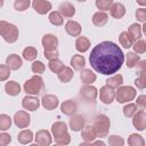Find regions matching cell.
Returning <instances> with one entry per match:
<instances>
[{
	"instance_id": "1",
	"label": "cell",
	"mask_w": 146,
	"mask_h": 146,
	"mask_svg": "<svg viewBox=\"0 0 146 146\" xmlns=\"http://www.w3.org/2000/svg\"><path fill=\"white\" fill-rule=\"evenodd\" d=\"M89 62L97 73L112 75L122 67V64L124 63V54L116 43L112 41H103L92 48Z\"/></svg>"
},
{
	"instance_id": "2",
	"label": "cell",
	"mask_w": 146,
	"mask_h": 146,
	"mask_svg": "<svg viewBox=\"0 0 146 146\" xmlns=\"http://www.w3.org/2000/svg\"><path fill=\"white\" fill-rule=\"evenodd\" d=\"M0 34L2 39L8 43H14L18 40L19 31L18 27L6 21H0Z\"/></svg>"
},
{
	"instance_id": "3",
	"label": "cell",
	"mask_w": 146,
	"mask_h": 146,
	"mask_svg": "<svg viewBox=\"0 0 146 146\" xmlns=\"http://www.w3.org/2000/svg\"><path fill=\"white\" fill-rule=\"evenodd\" d=\"M44 88V82L43 79L40 76V74H35L32 78H30L29 80H26L24 82L23 89L26 92V95H33V96H38Z\"/></svg>"
},
{
	"instance_id": "4",
	"label": "cell",
	"mask_w": 146,
	"mask_h": 146,
	"mask_svg": "<svg viewBox=\"0 0 146 146\" xmlns=\"http://www.w3.org/2000/svg\"><path fill=\"white\" fill-rule=\"evenodd\" d=\"M92 125L96 131L97 138H104L108 135V131H110V127H111L110 117L107 115L99 114V115L95 116Z\"/></svg>"
},
{
	"instance_id": "5",
	"label": "cell",
	"mask_w": 146,
	"mask_h": 146,
	"mask_svg": "<svg viewBox=\"0 0 146 146\" xmlns=\"http://www.w3.org/2000/svg\"><path fill=\"white\" fill-rule=\"evenodd\" d=\"M136 96H137V91L131 86H121L117 88V90L115 92L116 102L120 104L129 103V102L133 100Z\"/></svg>"
},
{
	"instance_id": "6",
	"label": "cell",
	"mask_w": 146,
	"mask_h": 146,
	"mask_svg": "<svg viewBox=\"0 0 146 146\" xmlns=\"http://www.w3.org/2000/svg\"><path fill=\"white\" fill-rule=\"evenodd\" d=\"M80 96L86 100V102H95L97 96H98V90L96 87L91 86V84H84L83 87H81L80 89Z\"/></svg>"
},
{
	"instance_id": "7",
	"label": "cell",
	"mask_w": 146,
	"mask_h": 146,
	"mask_svg": "<svg viewBox=\"0 0 146 146\" xmlns=\"http://www.w3.org/2000/svg\"><path fill=\"white\" fill-rule=\"evenodd\" d=\"M30 122H31V116H30V114L27 112L18 111V112L15 113V115H14V123L16 124L17 128H21V129L27 128Z\"/></svg>"
},
{
	"instance_id": "8",
	"label": "cell",
	"mask_w": 146,
	"mask_h": 146,
	"mask_svg": "<svg viewBox=\"0 0 146 146\" xmlns=\"http://www.w3.org/2000/svg\"><path fill=\"white\" fill-rule=\"evenodd\" d=\"M70 129L74 132H78V131H81L84 125H86V119L83 115L81 114H73L71 115V119H70Z\"/></svg>"
},
{
	"instance_id": "9",
	"label": "cell",
	"mask_w": 146,
	"mask_h": 146,
	"mask_svg": "<svg viewBox=\"0 0 146 146\" xmlns=\"http://www.w3.org/2000/svg\"><path fill=\"white\" fill-rule=\"evenodd\" d=\"M32 7L39 15H46L52 8L51 2L48 0H32Z\"/></svg>"
},
{
	"instance_id": "10",
	"label": "cell",
	"mask_w": 146,
	"mask_h": 146,
	"mask_svg": "<svg viewBox=\"0 0 146 146\" xmlns=\"http://www.w3.org/2000/svg\"><path fill=\"white\" fill-rule=\"evenodd\" d=\"M99 98H100V102H103L104 104H112L114 98H115L114 89L107 84L102 87L99 90Z\"/></svg>"
},
{
	"instance_id": "11",
	"label": "cell",
	"mask_w": 146,
	"mask_h": 146,
	"mask_svg": "<svg viewBox=\"0 0 146 146\" xmlns=\"http://www.w3.org/2000/svg\"><path fill=\"white\" fill-rule=\"evenodd\" d=\"M34 139H35V143L40 146H49L52 143L51 133L48 130H44V129H41V130L36 131Z\"/></svg>"
},
{
	"instance_id": "12",
	"label": "cell",
	"mask_w": 146,
	"mask_h": 146,
	"mask_svg": "<svg viewBox=\"0 0 146 146\" xmlns=\"http://www.w3.org/2000/svg\"><path fill=\"white\" fill-rule=\"evenodd\" d=\"M22 106L24 110L27 111H36L40 106V100L38 99V97H34L33 95H26L23 99H22Z\"/></svg>"
},
{
	"instance_id": "13",
	"label": "cell",
	"mask_w": 146,
	"mask_h": 146,
	"mask_svg": "<svg viewBox=\"0 0 146 146\" xmlns=\"http://www.w3.org/2000/svg\"><path fill=\"white\" fill-rule=\"evenodd\" d=\"M132 125L138 131H143L146 129V113L143 110L137 111V113L132 116Z\"/></svg>"
},
{
	"instance_id": "14",
	"label": "cell",
	"mask_w": 146,
	"mask_h": 146,
	"mask_svg": "<svg viewBox=\"0 0 146 146\" xmlns=\"http://www.w3.org/2000/svg\"><path fill=\"white\" fill-rule=\"evenodd\" d=\"M41 105L43 106V108H46L48 111H52V110H55L59 105V99H58L57 96L51 95V94H48V95H44L42 97Z\"/></svg>"
},
{
	"instance_id": "15",
	"label": "cell",
	"mask_w": 146,
	"mask_h": 146,
	"mask_svg": "<svg viewBox=\"0 0 146 146\" xmlns=\"http://www.w3.org/2000/svg\"><path fill=\"white\" fill-rule=\"evenodd\" d=\"M42 47L44 50H51V49H57L58 46V39L54 34H44L41 40Z\"/></svg>"
},
{
	"instance_id": "16",
	"label": "cell",
	"mask_w": 146,
	"mask_h": 146,
	"mask_svg": "<svg viewBox=\"0 0 146 146\" xmlns=\"http://www.w3.org/2000/svg\"><path fill=\"white\" fill-rule=\"evenodd\" d=\"M65 31L71 36H80L82 27L81 24L76 21H67L65 24Z\"/></svg>"
},
{
	"instance_id": "17",
	"label": "cell",
	"mask_w": 146,
	"mask_h": 146,
	"mask_svg": "<svg viewBox=\"0 0 146 146\" xmlns=\"http://www.w3.org/2000/svg\"><path fill=\"white\" fill-rule=\"evenodd\" d=\"M81 137L84 140L83 144H91L97 138V135H96V131L94 129V125H91V124L84 125V128L81 130Z\"/></svg>"
},
{
	"instance_id": "18",
	"label": "cell",
	"mask_w": 146,
	"mask_h": 146,
	"mask_svg": "<svg viewBox=\"0 0 146 146\" xmlns=\"http://www.w3.org/2000/svg\"><path fill=\"white\" fill-rule=\"evenodd\" d=\"M60 111L63 114L71 116L75 114V112L78 111V104L72 99H67L60 104Z\"/></svg>"
},
{
	"instance_id": "19",
	"label": "cell",
	"mask_w": 146,
	"mask_h": 146,
	"mask_svg": "<svg viewBox=\"0 0 146 146\" xmlns=\"http://www.w3.org/2000/svg\"><path fill=\"white\" fill-rule=\"evenodd\" d=\"M6 65H8L10 67V70L17 71L22 67L23 65V59L22 57H19L16 54H10L7 58H6Z\"/></svg>"
},
{
	"instance_id": "20",
	"label": "cell",
	"mask_w": 146,
	"mask_h": 146,
	"mask_svg": "<svg viewBox=\"0 0 146 146\" xmlns=\"http://www.w3.org/2000/svg\"><path fill=\"white\" fill-rule=\"evenodd\" d=\"M58 10L66 18H71V17H73L75 15V7L71 2H68V1L62 2L59 5V7H58Z\"/></svg>"
},
{
	"instance_id": "21",
	"label": "cell",
	"mask_w": 146,
	"mask_h": 146,
	"mask_svg": "<svg viewBox=\"0 0 146 146\" xmlns=\"http://www.w3.org/2000/svg\"><path fill=\"white\" fill-rule=\"evenodd\" d=\"M67 125L65 122L63 121H57L55 123H52L51 125V133L54 136V138H57V137H60L65 133H67Z\"/></svg>"
},
{
	"instance_id": "22",
	"label": "cell",
	"mask_w": 146,
	"mask_h": 146,
	"mask_svg": "<svg viewBox=\"0 0 146 146\" xmlns=\"http://www.w3.org/2000/svg\"><path fill=\"white\" fill-rule=\"evenodd\" d=\"M110 13H111V16L115 19H121L124 15H125V7L120 3V2H115L111 6L110 8Z\"/></svg>"
},
{
	"instance_id": "23",
	"label": "cell",
	"mask_w": 146,
	"mask_h": 146,
	"mask_svg": "<svg viewBox=\"0 0 146 146\" xmlns=\"http://www.w3.org/2000/svg\"><path fill=\"white\" fill-rule=\"evenodd\" d=\"M80 79L84 84H92L96 81L97 75L90 68H83L80 73Z\"/></svg>"
},
{
	"instance_id": "24",
	"label": "cell",
	"mask_w": 146,
	"mask_h": 146,
	"mask_svg": "<svg viewBox=\"0 0 146 146\" xmlns=\"http://www.w3.org/2000/svg\"><path fill=\"white\" fill-rule=\"evenodd\" d=\"M107 21H108V15L105 11L99 10L92 15V24L98 26V27L104 26L107 23Z\"/></svg>"
},
{
	"instance_id": "25",
	"label": "cell",
	"mask_w": 146,
	"mask_h": 146,
	"mask_svg": "<svg viewBox=\"0 0 146 146\" xmlns=\"http://www.w3.org/2000/svg\"><path fill=\"white\" fill-rule=\"evenodd\" d=\"M73 75H74L73 70H72L71 67H68V66H64V67L57 73V76H58L59 81L63 82V83L70 82V81L73 79Z\"/></svg>"
},
{
	"instance_id": "26",
	"label": "cell",
	"mask_w": 146,
	"mask_h": 146,
	"mask_svg": "<svg viewBox=\"0 0 146 146\" xmlns=\"http://www.w3.org/2000/svg\"><path fill=\"white\" fill-rule=\"evenodd\" d=\"M5 91L9 96H17L21 94V86L16 81H8L5 84Z\"/></svg>"
},
{
	"instance_id": "27",
	"label": "cell",
	"mask_w": 146,
	"mask_h": 146,
	"mask_svg": "<svg viewBox=\"0 0 146 146\" xmlns=\"http://www.w3.org/2000/svg\"><path fill=\"white\" fill-rule=\"evenodd\" d=\"M90 40L86 36H78V39L75 40V49L79 52H86L90 48Z\"/></svg>"
},
{
	"instance_id": "28",
	"label": "cell",
	"mask_w": 146,
	"mask_h": 146,
	"mask_svg": "<svg viewBox=\"0 0 146 146\" xmlns=\"http://www.w3.org/2000/svg\"><path fill=\"white\" fill-rule=\"evenodd\" d=\"M71 66L75 71H82L86 66V59L82 55H73L71 58Z\"/></svg>"
},
{
	"instance_id": "29",
	"label": "cell",
	"mask_w": 146,
	"mask_h": 146,
	"mask_svg": "<svg viewBox=\"0 0 146 146\" xmlns=\"http://www.w3.org/2000/svg\"><path fill=\"white\" fill-rule=\"evenodd\" d=\"M33 132L31 131V130H29V129H25V130H22L19 133H18V136H17V140H18V143H21V144H23V145H25V144H31L32 141H33Z\"/></svg>"
},
{
	"instance_id": "30",
	"label": "cell",
	"mask_w": 146,
	"mask_h": 146,
	"mask_svg": "<svg viewBox=\"0 0 146 146\" xmlns=\"http://www.w3.org/2000/svg\"><path fill=\"white\" fill-rule=\"evenodd\" d=\"M119 42H120V44H121L123 48L129 49L130 47H132V44H133L135 41L132 40V38L130 36V34L128 33V31H123V32H121L120 35H119Z\"/></svg>"
},
{
	"instance_id": "31",
	"label": "cell",
	"mask_w": 146,
	"mask_h": 146,
	"mask_svg": "<svg viewBox=\"0 0 146 146\" xmlns=\"http://www.w3.org/2000/svg\"><path fill=\"white\" fill-rule=\"evenodd\" d=\"M139 60H140V57H139V55H137V52H135V51H129V52L127 54V56H125V65H127V67H129V68L136 67Z\"/></svg>"
},
{
	"instance_id": "32",
	"label": "cell",
	"mask_w": 146,
	"mask_h": 146,
	"mask_svg": "<svg viewBox=\"0 0 146 146\" xmlns=\"http://www.w3.org/2000/svg\"><path fill=\"white\" fill-rule=\"evenodd\" d=\"M141 32H143V29H141V26H140L139 24H137V23L131 24V25L129 26V29H128V33L130 34V36L132 38L133 41H137V40H139V39L141 38Z\"/></svg>"
},
{
	"instance_id": "33",
	"label": "cell",
	"mask_w": 146,
	"mask_h": 146,
	"mask_svg": "<svg viewBox=\"0 0 146 146\" xmlns=\"http://www.w3.org/2000/svg\"><path fill=\"white\" fill-rule=\"evenodd\" d=\"M63 15L59 13V10H55V11H50V14H49V16H48V19H49V22L52 24V25H55V26H60V25H63V22H64V19H63Z\"/></svg>"
},
{
	"instance_id": "34",
	"label": "cell",
	"mask_w": 146,
	"mask_h": 146,
	"mask_svg": "<svg viewBox=\"0 0 146 146\" xmlns=\"http://www.w3.org/2000/svg\"><path fill=\"white\" fill-rule=\"evenodd\" d=\"M123 83V76L121 74H115L113 76H110L107 80H106V84L110 86L111 88L115 89V88H119L121 87Z\"/></svg>"
},
{
	"instance_id": "35",
	"label": "cell",
	"mask_w": 146,
	"mask_h": 146,
	"mask_svg": "<svg viewBox=\"0 0 146 146\" xmlns=\"http://www.w3.org/2000/svg\"><path fill=\"white\" fill-rule=\"evenodd\" d=\"M128 145L130 146H144L145 140L144 138L138 133H131L128 138Z\"/></svg>"
},
{
	"instance_id": "36",
	"label": "cell",
	"mask_w": 146,
	"mask_h": 146,
	"mask_svg": "<svg viewBox=\"0 0 146 146\" xmlns=\"http://www.w3.org/2000/svg\"><path fill=\"white\" fill-rule=\"evenodd\" d=\"M22 55H23V58L26 59V60H34L38 56V50H36V48L30 46V47L24 48Z\"/></svg>"
},
{
	"instance_id": "37",
	"label": "cell",
	"mask_w": 146,
	"mask_h": 146,
	"mask_svg": "<svg viewBox=\"0 0 146 146\" xmlns=\"http://www.w3.org/2000/svg\"><path fill=\"white\" fill-rule=\"evenodd\" d=\"M137 104H133V103H128L127 105L123 106L122 111H123V115L125 117H132L136 113H137Z\"/></svg>"
},
{
	"instance_id": "38",
	"label": "cell",
	"mask_w": 146,
	"mask_h": 146,
	"mask_svg": "<svg viewBox=\"0 0 146 146\" xmlns=\"http://www.w3.org/2000/svg\"><path fill=\"white\" fill-rule=\"evenodd\" d=\"M11 127V117L7 114H0V130L6 131Z\"/></svg>"
},
{
	"instance_id": "39",
	"label": "cell",
	"mask_w": 146,
	"mask_h": 146,
	"mask_svg": "<svg viewBox=\"0 0 146 146\" xmlns=\"http://www.w3.org/2000/svg\"><path fill=\"white\" fill-rule=\"evenodd\" d=\"M48 67H49V70H50L51 72H54V73H58V72L64 67V64H63V62H62L60 59L56 58V59L49 60V63H48Z\"/></svg>"
},
{
	"instance_id": "40",
	"label": "cell",
	"mask_w": 146,
	"mask_h": 146,
	"mask_svg": "<svg viewBox=\"0 0 146 146\" xmlns=\"http://www.w3.org/2000/svg\"><path fill=\"white\" fill-rule=\"evenodd\" d=\"M132 48H133L135 52L144 54V52H146V41L143 39H139V40L135 41V43L132 44Z\"/></svg>"
},
{
	"instance_id": "41",
	"label": "cell",
	"mask_w": 146,
	"mask_h": 146,
	"mask_svg": "<svg viewBox=\"0 0 146 146\" xmlns=\"http://www.w3.org/2000/svg\"><path fill=\"white\" fill-rule=\"evenodd\" d=\"M31 5V0H15L14 8L17 11H24L26 10Z\"/></svg>"
},
{
	"instance_id": "42",
	"label": "cell",
	"mask_w": 146,
	"mask_h": 146,
	"mask_svg": "<svg viewBox=\"0 0 146 146\" xmlns=\"http://www.w3.org/2000/svg\"><path fill=\"white\" fill-rule=\"evenodd\" d=\"M31 70L35 74H42L46 71V65L41 60H35V62H33V64L31 66Z\"/></svg>"
},
{
	"instance_id": "43",
	"label": "cell",
	"mask_w": 146,
	"mask_h": 146,
	"mask_svg": "<svg viewBox=\"0 0 146 146\" xmlns=\"http://www.w3.org/2000/svg\"><path fill=\"white\" fill-rule=\"evenodd\" d=\"M112 5H113V0H96V7L102 11L110 10Z\"/></svg>"
},
{
	"instance_id": "44",
	"label": "cell",
	"mask_w": 146,
	"mask_h": 146,
	"mask_svg": "<svg viewBox=\"0 0 146 146\" xmlns=\"http://www.w3.org/2000/svg\"><path fill=\"white\" fill-rule=\"evenodd\" d=\"M108 144L111 146H123L124 145V139L117 135H111L108 137Z\"/></svg>"
},
{
	"instance_id": "45",
	"label": "cell",
	"mask_w": 146,
	"mask_h": 146,
	"mask_svg": "<svg viewBox=\"0 0 146 146\" xmlns=\"http://www.w3.org/2000/svg\"><path fill=\"white\" fill-rule=\"evenodd\" d=\"M135 86L138 89L146 88V73H139V75L135 79Z\"/></svg>"
},
{
	"instance_id": "46",
	"label": "cell",
	"mask_w": 146,
	"mask_h": 146,
	"mask_svg": "<svg viewBox=\"0 0 146 146\" xmlns=\"http://www.w3.org/2000/svg\"><path fill=\"white\" fill-rule=\"evenodd\" d=\"M10 76V67L8 65H0V81H6Z\"/></svg>"
},
{
	"instance_id": "47",
	"label": "cell",
	"mask_w": 146,
	"mask_h": 146,
	"mask_svg": "<svg viewBox=\"0 0 146 146\" xmlns=\"http://www.w3.org/2000/svg\"><path fill=\"white\" fill-rule=\"evenodd\" d=\"M55 139V143L58 144V145H68L71 143V136L70 133H65L60 137H57V138H54Z\"/></svg>"
},
{
	"instance_id": "48",
	"label": "cell",
	"mask_w": 146,
	"mask_h": 146,
	"mask_svg": "<svg viewBox=\"0 0 146 146\" xmlns=\"http://www.w3.org/2000/svg\"><path fill=\"white\" fill-rule=\"evenodd\" d=\"M58 50L57 49H51V50H44L43 51V56L48 59V60H52V59H56L58 58Z\"/></svg>"
},
{
	"instance_id": "49",
	"label": "cell",
	"mask_w": 146,
	"mask_h": 146,
	"mask_svg": "<svg viewBox=\"0 0 146 146\" xmlns=\"http://www.w3.org/2000/svg\"><path fill=\"white\" fill-rule=\"evenodd\" d=\"M136 18L138 22L145 23L146 22V9L145 8H138L136 10Z\"/></svg>"
},
{
	"instance_id": "50",
	"label": "cell",
	"mask_w": 146,
	"mask_h": 146,
	"mask_svg": "<svg viewBox=\"0 0 146 146\" xmlns=\"http://www.w3.org/2000/svg\"><path fill=\"white\" fill-rule=\"evenodd\" d=\"M11 141V136L9 133L6 132H1L0 133V145L1 146H6Z\"/></svg>"
},
{
	"instance_id": "51",
	"label": "cell",
	"mask_w": 146,
	"mask_h": 146,
	"mask_svg": "<svg viewBox=\"0 0 146 146\" xmlns=\"http://www.w3.org/2000/svg\"><path fill=\"white\" fill-rule=\"evenodd\" d=\"M136 104L140 110H146V95H139L136 99Z\"/></svg>"
},
{
	"instance_id": "52",
	"label": "cell",
	"mask_w": 146,
	"mask_h": 146,
	"mask_svg": "<svg viewBox=\"0 0 146 146\" xmlns=\"http://www.w3.org/2000/svg\"><path fill=\"white\" fill-rule=\"evenodd\" d=\"M137 71L139 73H146V59L139 60L137 64Z\"/></svg>"
},
{
	"instance_id": "53",
	"label": "cell",
	"mask_w": 146,
	"mask_h": 146,
	"mask_svg": "<svg viewBox=\"0 0 146 146\" xmlns=\"http://www.w3.org/2000/svg\"><path fill=\"white\" fill-rule=\"evenodd\" d=\"M91 144H95V145H102V146H104V145H105V143H104L103 140H97V141H95V140H94Z\"/></svg>"
},
{
	"instance_id": "54",
	"label": "cell",
	"mask_w": 146,
	"mask_h": 146,
	"mask_svg": "<svg viewBox=\"0 0 146 146\" xmlns=\"http://www.w3.org/2000/svg\"><path fill=\"white\" fill-rule=\"evenodd\" d=\"M139 6H146V0H136Z\"/></svg>"
},
{
	"instance_id": "55",
	"label": "cell",
	"mask_w": 146,
	"mask_h": 146,
	"mask_svg": "<svg viewBox=\"0 0 146 146\" xmlns=\"http://www.w3.org/2000/svg\"><path fill=\"white\" fill-rule=\"evenodd\" d=\"M141 29H143V32H144V33H145V35H146V22L144 23V25L141 26Z\"/></svg>"
},
{
	"instance_id": "56",
	"label": "cell",
	"mask_w": 146,
	"mask_h": 146,
	"mask_svg": "<svg viewBox=\"0 0 146 146\" xmlns=\"http://www.w3.org/2000/svg\"><path fill=\"white\" fill-rule=\"evenodd\" d=\"M78 1H80V2H84V1H87V0H78Z\"/></svg>"
}]
</instances>
